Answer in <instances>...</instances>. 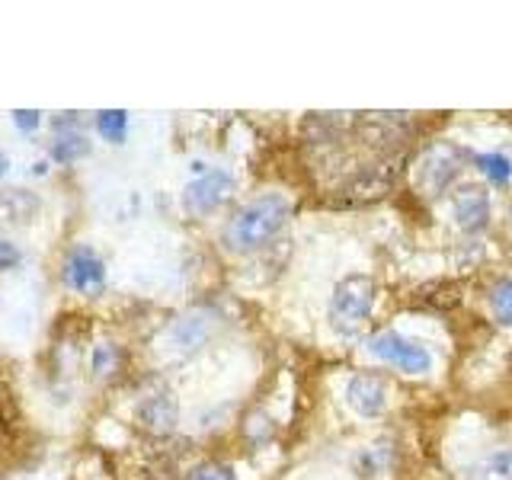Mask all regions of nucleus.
Masks as SVG:
<instances>
[{
	"mask_svg": "<svg viewBox=\"0 0 512 480\" xmlns=\"http://www.w3.org/2000/svg\"><path fill=\"white\" fill-rule=\"evenodd\" d=\"M64 282H68V288H74V292L96 295V292H103V285H106V266L90 247H77L71 250L68 260H64Z\"/></svg>",
	"mask_w": 512,
	"mask_h": 480,
	"instance_id": "423d86ee",
	"label": "nucleus"
},
{
	"mask_svg": "<svg viewBox=\"0 0 512 480\" xmlns=\"http://www.w3.org/2000/svg\"><path fill=\"white\" fill-rule=\"evenodd\" d=\"M474 480H512V448H500V452L487 455L477 464Z\"/></svg>",
	"mask_w": 512,
	"mask_h": 480,
	"instance_id": "f8f14e48",
	"label": "nucleus"
},
{
	"mask_svg": "<svg viewBox=\"0 0 512 480\" xmlns=\"http://www.w3.org/2000/svg\"><path fill=\"white\" fill-rule=\"evenodd\" d=\"M234 192V176L228 170H205L183 189V208L189 215H208L221 208Z\"/></svg>",
	"mask_w": 512,
	"mask_h": 480,
	"instance_id": "39448f33",
	"label": "nucleus"
},
{
	"mask_svg": "<svg viewBox=\"0 0 512 480\" xmlns=\"http://www.w3.org/2000/svg\"><path fill=\"white\" fill-rule=\"evenodd\" d=\"M186 480H237V474H234V468H228V464L202 461V464H196V468L189 471Z\"/></svg>",
	"mask_w": 512,
	"mask_h": 480,
	"instance_id": "f3484780",
	"label": "nucleus"
},
{
	"mask_svg": "<svg viewBox=\"0 0 512 480\" xmlns=\"http://www.w3.org/2000/svg\"><path fill=\"white\" fill-rule=\"evenodd\" d=\"M474 164L493 186H506L512 180V160L506 154H477Z\"/></svg>",
	"mask_w": 512,
	"mask_h": 480,
	"instance_id": "ddd939ff",
	"label": "nucleus"
},
{
	"mask_svg": "<svg viewBox=\"0 0 512 480\" xmlns=\"http://www.w3.org/2000/svg\"><path fill=\"white\" fill-rule=\"evenodd\" d=\"M346 404L359 416H378V413H384V407H388V388H384V381L378 375L362 372L349 381Z\"/></svg>",
	"mask_w": 512,
	"mask_h": 480,
	"instance_id": "6e6552de",
	"label": "nucleus"
},
{
	"mask_svg": "<svg viewBox=\"0 0 512 480\" xmlns=\"http://www.w3.org/2000/svg\"><path fill=\"white\" fill-rule=\"evenodd\" d=\"M375 308V279L365 276V272H352V276L340 279L333 285V298H330V320L333 330L343 336H356L365 320L372 317Z\"/></svg>",
	"mask_w": 512,
	"mask_h": 480,
	"instance_id": "f03ea898",
	"label": "nucleus"
},
{
	"mask_svg": "<svg viewBox=\"0 0 512 480\" xmlns=\"http://www.w3.org/2000/svg\"><path fill=\"white\" fill-rule=\"evenodd\" d=\"M4 173H7V154L0 151V176H4Z\"/></svg>",
	"mask_w": 512,
	"mask_h": 480,
	"instance_id": "aec40b11",
	"label": "nucleus"
},
{
	"mask_svg": "<svg viewBox=\"0 0 512 480\" xmlns=\"http://www.w3.org/2000/svg\"><path fill=\"white\" fill-rule=\"evenodd\" d=\"M464 167H468V154H464L458 144L442 141V144H432L420 157V164L413 170V180L423 189V196H442V192L458 180Z\"/></svg>",
	"mask_w": 512,
	"mask_h": 480,
	"instance_id": "7ed1b4c3",
	"label": "nucleus"
},
{
	"mask_svg": "<svg viewBox=\"0 0 512 480\" xmlns=\"http://www.w3.org/2000/svg\"><path fill=\"white\" fill-rule=\"evenodd\" d=\"M138 423L151 432H170L176 426V400L170 394H151L141 400Z\"/></svg>",
	"mask_w": 512,
	"mask_h": 480,
	"instance_id": "1a4fd4ad",
	"label": "nucleus"
},
{
	"mask_svg": "<svg viewBox=\"0 0 512 480\" xmlns=\"http://www.w3.org/2000/svg\"><path fill=\"white\" fill-rule=\"evenodd\" d=\"M368 352L407 375H426L432 368L429 349L407 340V336H400L397 330H381L378 336H372V340H368Z\"/></svg>",
	"mask_w": 512,
	"mask_h": 480,
	"instance_id": "20e7f679",
	"label": "nucleus"
},
{
	"mask_svg": "<svg viewBox=\"0 0 512 480\" xmlns=\"http://www.w3.org/2000/svg\"><path fill=\"white\" fill-rule=\"evenodd\" d=\"M96 128H100V135L106 141L122 144L125 132H128V112L125 109H103L100 116H96Z\"/></svg>",
	"mask_w": 512,
	"mask_h": 480,
	"instance_id": "4468645a",
	"label": "nucleus"
},
{
	"mask_svg": "<svg viewBox=\"0 0 512 480\" xmlns=\"http://www.w3.org/2000/svg\"><path fill=\"white\" fill-rule=\"evenodd\" d=\"M452 215L464 234H480L490 224V196L484 186L468 183L452 196Z\"/></svg>",
	"mask_w": 512,
	"mask_h": 480,
	"instance_id": "0eeeda50",
	"label": "nucleus"
},
{
	"mask_svg": "<svg viewBox=\"0 0 512 480\" xmlns=\"http://www.w3.org/2000/svg\"><path fill=\"white\" fill-rule=\"evenodd\" d=\"M490 311H493V320H496V324L512 327V279L493 288V295H490Z\"/></svg>",
	"mask_w": 512,
	"mask_h": 480,
	"instance_id": "dca6fc26",
	"label": "nucleus"
},
{
	"mask_svg": "<svg viewBox=\"0 0 512 480\" xmlns=\"http://www.w3.org/2000/svg\"><path fill=\"white\" fill-rule=\"evenodd\" d=\"M39 212V199L23 189H7L0 192V228L7 224H23Z\"/></svg>",
	"mask_w": 512,
	"mask_h": 480,
	"instance_id": "9d476101",
	"label": "nucleus"
},
{
	"mask_svg": "<svg viewBox=\"0 0 512 480\" xmlns=\"http://www.w3.org/2000/svg\"><path fill=\"white\" fill-rule=\"evenodd\" d=\"M288 215H292V202L279 196V192L253 199L228 221V228H224V247L231 253L260 250L285 228Z\"/></svg>",
	"mask_w": 512,
	"mask_h": 480,
	"instance_id": "f257e3e1",
	"label": "nucleus"
},
{
	"mask_svg": "<svg viewBox=\"0 0 512 480\" xmlns=\"http://www.w3.org/2000/svg\"><path fill=\"white\" fill-rule=\"evenodd\" d=\"M173 343L180 346L183 352H192V349H199L205 343V336H208V320L202 314H189L183 320H176V327H173Z\"/></svg>",
	"mask_w": 512,
	"mask_h": 480,
	"instance_id": "9b49d317",
	"label": "nucleus"
},
{
	"mask_svg": "<svg viewBox=\"0 0 512 480\" xmlns=\"http://www.w3.org/2000/svg\"><path fill=\"white\" fill-rule=\"evenodd\" d=\"M13 122L20 132H36L39 122H42V112L39 109H16L13 112Z\"/></svg>",
	"mask_w": 512,
	"mask_h": 480,
	"instance_id": "a211bd4d",
	"label": "nucleus"
},
{
	"mask_svg": "<svg viewBox=\"0 0 512 480\" xmlns=\"http://www.w3.org/2000/svg\"><path fill=\"white\" fill-rule=\"evenodd\" d=\"M16 263H20V250H16L13 244H7V240H0V269L16 266Z\"/></svg>",
	"mask_w": 512,
	"mask_h": 480,
	"instance_id": "6ab92c4d",
	"label": "nucleus"
},
{
	"mask_svg": "<svg viewBox=\"0 0 512 480\" xmlns=\"http://www.w3.org/2000/svg\"><path fill=\"white\" fill-rule=\"evenodd\" d=\"M84 154H90V141L84 135H61L52 148V157L58 164H71V160L84 157Z\"/></svg>",
	"mask_w": 512,
	"mask_h": 480,
	"instance_id": "2eb2a0df",
	"label": "nucleus"
}]
</instances>
